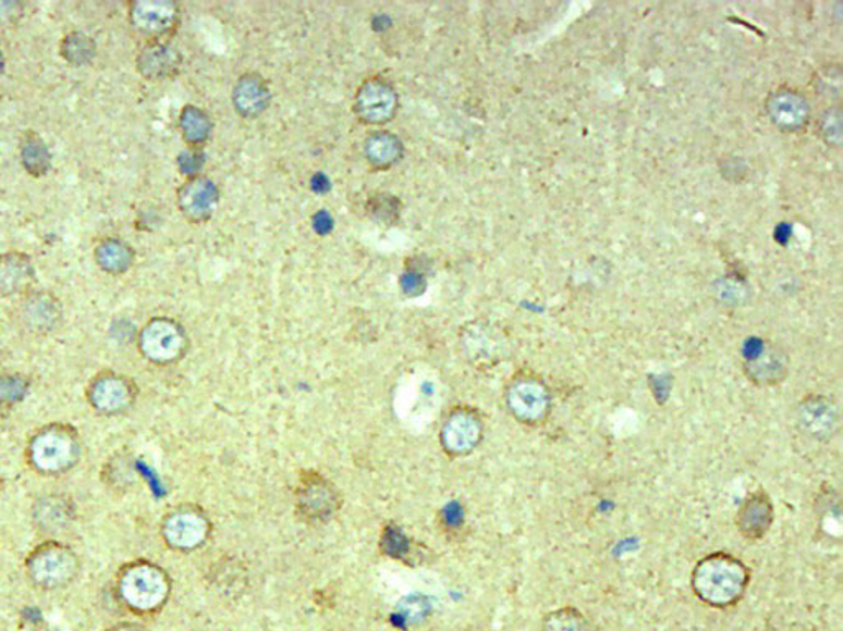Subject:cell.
<instances>
[{
  "label": "cell",
  "mask_w": 843,
  "mask_h": 631,
  "mask_svg": "<svg viewBox=\"0 0 843 631\" xmlns=\"http://www.w3.org/2000/svg\"><path fill=\"white\" fill-rule=\"evenodd\" d=\"M752 584L748 566L726 550H716L695 562L691 587L695 597L710 608L725 610L745 597Z\"/></svg>",
  "instance_id": "1"
},
{
  "label": "cell",
  "mask_w": 843,
  "mask_h": 631,
  "mask_svg": "<svg viewBox=\"0 0 843 631\" xmlns=\"http://www.w3.org/2000/svg\"><path fill=\"white\" fill-rule=\"evenodd\" d=\"M504 405L514 421L526 428H539L553 411V393L542 376L520 372L504 389Z\"/></svg>",
  "instance_id": "2"
},
{
  "label": "cell",
  "mask_w": 843,
  "mask_h": 631,
  "mask_svg": "<svg viewBox=\"0 0 843 631\" xmlns=\"http://www.w3.org/2000/svg\"><path fill=\"white\" fill-rule=\"evenodd\" d=\"M790 356L783 346L772 341L749 339L743 349V373L759 388L781 385L790 375Z\"/></svg>",
  "instance_id": "3"
},
{
  "label": "cell",
  "mask_w": 843,
  "mask_h": 631,
  "mask_svg": "<svg viewBox=\"0 0 843 631\" xmlns=\"http://www.w3.org/2000/svg\"><path fill=\"white\" fill-rule=\"evenodd\" d=\"M796 426L816 443H830L842 428L839 405L829 395L809 393L797 404Z\"/></svg>",
  "instance_id": "4"
},
{
  "label": "cell",
  "mask_w": 843,
  "mask_h": 631,
  "mask_svg": "<svg viewBox=\"0 0 843 631\" xmlns=\"http://www.w3.org/2000/svg\"><path fill=\"white\" fill-rule=\"evenodd\" d=\"M355 112L363 124L382 127L398 115V91L382 77H369L356 91Z\"/></svg>",
  "instance_id": "5"
},
{
  "label": "cell",
  "mask_w": 843,
  "mask_h": 631,
  "mask_svg": "<svg viewBox=\"0 0 843 631\" xmlns=\"http://www.w3.org/2000/svg\"><path fill=\"white\" fill-rule=\"evenodd\" d=\"M138 346L147 359L157 363H170L179 360L188 347L185 330L169 318H156L150 321L138 339Z\"/></svg>",
  "instance_id": "6"
},
{
  "label": "cell",
  "mask_w": 843,
  "mask_h": 631,
  "mask_svg": "<svg viewBox=\"0 0 843 631\" xmlns=\"http://www.w3.org/2000/svg\"><path fill=\"white\" fill-rule=\"evenodd\" d=\"M129 21L150 41H162L179 27L180 5L172 0H138L129 9Z\"/></svg>",
  "instance_id": "7"
},
{
  "label": "cell",
  "mask_w": 843,
  "mask_h": 631,
  "mask_svg": "<svg viewBox=\"0 0 843 631\" xmlns=\"http://www.w3.org/2000/svg\"><path fill=\"white\" fill-rule=\"evenodd\" d=\"M485 421L473 408H456L440 431L443 449L452 456H468L481 444Z\"/></svg>",
  "instance_id": "8"
},
{
  "label": "cell",
  "mask_w": 843,
  "mask_h": 631,
  "mask_svg": "<svg viewBox=\"0 0 843 631\" xmlns=\"http://www.w3.org/2000/svg\"><path fill=\"white\" fill-rule=\"evenodd\" d=\"M777 521V507L765 488H756L746 495L735 514V527L740 536L748 543H758L771 533Z\"/></svg>",
  "instance_id": "9"
},
{
  "label": "cell",
  "mask_w": 843,
  "mask_h": 631,
  "mask_svg": "<svg viewBox=\"0 0 843 631\" xmlns=\"http://www.w3.org/2000/svg\"><path fill=\"white\" fill-rule=\"evenodd\" d=\"M121 594L135 610H152L166 598L167 581L157 569L137 566L122 578Z\"/></svg>",
  "instance_id": "10"
},
{
  "label": "cell",
  "mask_w": 843,
  "mask_h": 631,
  "mask_svg": "<svg viewBox=\"0 0 843 631\" xmlns=\"http://www.w3.org/2000/svg\"><path fill=\"white\" fill-rule=\"evenodd\" d=\"M220 202V189L213 180L206 176H193L186 180L176 191V206L186 221L192 224H205L213 218Z\"/></svg>",
  "instance_id": "11"
},
{
  "label": "cell",
  "mask_w": 843,
  "mask_h": 631,
  "mask_svg": "<svg viewBox=\"0 0 843 631\" xmlns=\"http://www.w3.org/2000/svg\"><path fill=\"white\" fill-rule=\"evenodd\" d=\"M766 111L772 124L783 132L803 131L810 117L809 102L793 89L772 92L766 102Z\"/></svg>",
  "instance_id": "12"
},
{
  "label": "cell",
  "mask_w": 843,
  "mask_h": 631,
  "mask_svg": "<svg viewBox=\"0 0 843 631\" xmlns=\"http://www.w3.org/2000/svg\"><path fill=\"white\" fill-rule=\"evenodd\" d=\"M75 558L60 547L41 550L30 566L32 578L45 589L61 587L75 576Z\"/></svg>",
  "instance_id": "13"
},
{
  "label": "cell",
  "mask_w": 843,
  "mask_h": 631,
  "mask_svg": "<svg viewBox=\"0 0 843 631\" xmlns=\"http://www.w3.org/2000/svg\"><path fill=\"white\" fill-rule=\"evenodd\" d=\"M231 101L241 117L257 119L269 109L272 95H270L269 85L260 74L246 73L240 76L234 85Z\"/></svg>",
  "instance_id": "14"
},
{
  "label": "cell",
  "mask_w": 843,
  "mask_h": 631,
  "mask_svg": "<svg viewBox=\"0 0 843 631\" xmlns=\"http://www.w3.org/2000/svg\"><path fill=\"white\" fill-rule=\"evenodd\" d=\"M182 66V54L166 41H149L137 54V70L149 82L175 76Z\"/></svg>",
  "instance_id": "15"
},
{
  "label": "cell",
  "mask_w": 843,
  "mask_h": 631,
  "mask_svg": "<svg viewBox=\"0 0 843 631\" xmlns=\"http://www.w3.org/2000/svg\"><path fill=\"white\" fill-rule=\"evenodd\" d=\"M363 153L372 170L386 172L402 162L404 141L392 132H372L363 144Z\"/></svg>",
  "instance_id": "16"
},
{
  "label": "cell",
  "mask_w": 843,
  "mask_h": 631,
  "mask_svg": "<svg viewBox=\"0 0 843 631\" xmlns=\"http://www.w3.org/2000/svg\"><path fill=\"white\" fill-rule=\"evenodd\" d=\"M22 321L35 333H45L57 326L60 320V305L50 293H32L22 305Z\"/></svg>",
  "instance_id": "17"
},
{
  "label": "cell",
  "mask_w": 843,
  "mask_h": 631,
  "mask_svg": "<svg viewBox=\"0 0 843 631\" xmlns=\"http://www.w3.org/2000/svg\"><path fill=\"white\" fill-rule=\"evenodd\" d=\"M166 536L180 549H193L208 536V523L196 514H176L167 521Z\"/></svg>",
  "instance_id": "18"
},
{
  "label": "cell",
  "mask_w": 843,
  "mask_h": 631,
  "mask_svg": "<svg viewBox=\"0 0 843 631\" xmlns=\"http://www.w3.org/2000/svg\"><path fill=\"white\" fill-rule=\"evenodd\" d=\"M96 265L109 275H124L134 265L135 252L127 243L118 237L102 239L95 249Z\"/></svg>",
  "instance_id": "19"
},
{
  "label": "cell",
  "mask_w": 843,
  "mask_h": 631,
  "mask_svg": "<svg viewBox=\"0 0 843 631\" xmlns=\"http://www.w3.org/2000/svg\"><path fill=\"white\" fill-rule=\"evenodd\" d=\"M35 270L30 259L21 252L0 256V292L21 293L34 282Z\"/></svg>",
  "instance_id": "20"
},
{
  "label": "cell",
  "mask_w": 843,
  "mask_h": 631,
  "mask_svg": "<svg viewBox=\"0 0 843 631\" xmlns=\"http://www.w3.org/2000/svg\"><path fill=\"white\" fill-rule=\"evenodd\" d=\"M298 505L307 517H330L337 510V492L321 479H310L308 484L302 487Z\"/></svg>",
  "instance_id": "21"
},
{
  "label": "cell",
  "mask_w": 843,
  "mask_h": 631,
  "mask_svg": "<svg viewBox=\"0 0 843 631\" xmlns=\"http://www.w3.org/2000/svg\"><path fill=\"white\" fill-rule=\"evenodd\" d=\"M179 128L188 148H201L213 135V119L198 106H185L180 112Z\"/></svg>",
  "instance_id": "22"
},
{
  "label": "cell",
  "mask_w": 843,
  "mask_h": 631,
  "mask_svg": "<svg viewBox=\"0 0 843 631\" xmlns=\"http://www.w3.org/2000/svg\"><path fill=\"white\" fill-rule=\"evenodd\" d=\"M21 162L28 175L40 178L48 175L53 165L50 148L35 132H27L21 141Z\"/></svg>",
  "instance_id": "23"
},
{
  "label": "cell",
  "mask_w": 843,
  "mask_h": 631,
  "mask_svg": "<svg viewBox=\"0 0 843 631\" xmlns=\"http://www.w3.org/2000/svg\"><path fill=\"white\" fill-rule=\"evenodd\" d=\"M72 457V446L60 434H44L34 446V459L40 469L57 470L66 466Z\"/></svg>",
  "instance_id": "24"
},
{
  "label": "cell",
  "mask_w": 843,
  "mask_h": 631,
  "mask_svg": "<svg viewBox=\"0 0 843 631\" xmlns=\"http://www.w3.org/2000/svg\"><path fill=\"white\" fill-rule=\"evenodd\" d=\"M91 400L101 411H119L127 407L131 388L118 376H106L93 386Z\"/></svg>",
  "instance_id": "25"
},
{
  "label": "cell",
  "mask_w": 843,
  "mask_h": 631,
  "mask_svg": "<svg viewBox=\"0 0 843 631\" xmlns=\"http://www.w3.org/2000/svg\"><path fill=\"white\" fill-rule=\"evenodd\" d=\"M540 631H595L587 615L578 608L560 607L543 617Z\"/></svg>",
  "instance_id": "26"
},
{
  "label": "cell",
  "mask_w": 843,
  "mask_h": 631,
  "mask_svg": "<svg viewBox=\"0 0 843 631\" xmlns=\"http://www.w3.org/2000/svg\"><path fill=\"white\" fill-rule=\"evenodd\" d=\"M60 53L66 63L73 66H86L96 57V44L83 32H72L61 40Z\"/></svg>",
  "instance_id": "27"
},
{
  "label": "cell",
  "mask_w": 843,
  "mask_h": 631,
  "mask_svg": "<svg viewBox=\"0 0 843 631\" xmlns=\"http://www.w3.org/2000/svg\"><path fill=\"white\" fill-rule=\"evenodd\" d=\"M820 131H822V137L826 138L827 144L839 147L840 141H842V111L840 108L829 109L822 115Z\"/></svg>",
  "instance_id": "28"
},
{
  "label": "cell",
  "mask_w": 843,
  "mask_h": 631,
  "mask_svg": "<svg viewBox=\"0 0 843 631\" xmlns=\"http://www.w3.org/2000/svg\"><path fill=\"white\" fill-rule=\"evenodd\" d=\"M369 212L382 222H392L399 215V201L394 196L378 195L372 196L369 201Z\"/></svg>",
  "instance_id": "29"
},
{
  "label": "cell",
  "mask_w": 843,
  "mask_h": 631,
  "mask_svg": "<svg viewBox=\"0 0 843 631\" xmlns=\"http://www.w3.org/2000/svg\"><path fill=\"white\" fill-rule=\"evenodd\" d=\"M176 165H179L180 172L188 178L198 176L203 165H205V153H203L201 148H188L179 154Z\"/></svg>",
  "instance_id": "30"
},
{
  "label": "cell",
  "mask_w": 843,
  "mask_h": 631,
  "mask_svg": "<svg viewBox=\"0 0 843 631\" xmlns=\"http://www.w3.org/2000/svg\"><path fill=\"white\" fill-rule=\"evenodd\" d=\"M401 286L407 295H418L426 289V275L415 269L407 270L401 276Z\"/></svg>",
  "instance_id": "31"
},
{
  "label": "cell",
  "mask_w": 843,
  "mask_h": 631,
  "mask_svg": "<svg viewBox=\"0 0 843 631\" xmlns=\"http://www.w3.org/2000/svg\"><path fill=\"white\" fill-rule=\"evenodd\" d=\"M24 393V382L17 376H0V400H14Z\"/></svg>",
  "instance_id": "32"
},
{
  "label": "cell",
  "mask_w": 843,
  "mask_h": 631,
  "mask_svg": "<svg viewBox=\"0 0 843 631\" xmlns=\"http://www.w3.org/2000/svg\"><path fill=\"white\" fill-rule=\"evenodd\" d=\"M314 227L318 234H328L333 228V219L327 211H320L314 215Z\"/></svg>",
  "instance_id": "33"
},
{
  "label": "cell",
  "mask_w": 843,
  "mask_h": 631,
  "mask_svg": "<svg viewBox=\"0 0 843 631\" xmlns=\"http://www.w3.org/2000/svg\"><path fill=\"white\" fill-rule=\"evenodd\" d=\"M791 237V228L790 225L786 224V222H783V224L778 225L777 227V240L781 244H786L787 240H790Z\"/></svg>",
  "instance_id": "34"
},
{
  "label": "cell",
  "mask_w": 843,
  "mask_h": 631,
  "mask_svg": "<svg viewBox=\"0 0 843 631\" xmlns=\"http://www.w3.org/2000/svg\"><path fill=\"white\" fill-rule=\"evenodd\" d=\"M111 631H143L138 630L137 627H132V624H122V627L114 628V630Z\"/></svg>",
  "instance_id": "35"
},
{
  "label": "cell",
  "mask_w": 843,
  "mask_h": 631,
  "mask_svg": "<svg viewBox=\"0 0 843 631\" xmlns=\"http://www.w3.org/2000/svg\"><path fill=\"white\" fill-rule=\"evenodd\" d=\"M4 67H5L4 53H2V50H0V76H2V73H4Z\"/></svg>",
  "instance_id": "36"
}]
</instances>
